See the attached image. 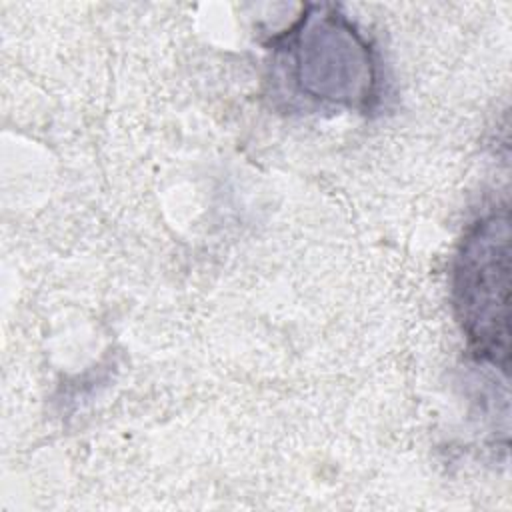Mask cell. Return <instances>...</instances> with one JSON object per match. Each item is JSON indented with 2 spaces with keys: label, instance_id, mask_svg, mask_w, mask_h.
I'll return each mask as SVG.
<instances>
[{
  "label": "cell",
  "instance_id": "cell-1",
  "mask_svg": "<svg viewBox=\"0 0 512 512\" xmlns=\"http://www.w3.org/2000/svg\"><path fill=\"white\" fill-rule=\"evenodd\" d=\"M282 38L288 76L316 102L366 110L378 98V66L368 40L334 6H310Z\"/></svg>",
  "mask_w": 512,
  "mask_h": 512
},
{
  "label": "cell",
  "instance_id": "cell-2",
  "mask_svg": "<svg viewBox=\"0 0 512 512\" xmlns=\"http://www.w3.org/2000/svg\"><path fill=\"white\" fill-rule=\"evenodd\" d=\"M458 322L482 360L508 364L510 222L508 212L482 216L462 240L454 262Z\"/></svg>",
  "mask_w": 512,
  "mask_h": 512
}]
</instances>
